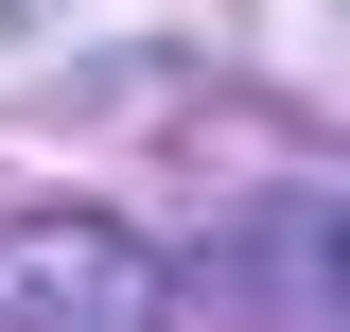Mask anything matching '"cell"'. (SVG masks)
I'll list each match as a JSON object with an SVG mask.
<instances>
[{
  "label": "cell",
  "instance_id": "cell-1",
  "mask_svg": "<svg viewBox=\"0 0 350 332\" xmlns=\"http://www.w3.org/2000/svg\"><path fill=\"white\" fill-rule=\"evenodd\" d=\"M175 315V262L105 210H36L0 227V332H158Z\"/></svg>",
  "mask_w": 350,
  "mask_h": 332
}]
</instances>
